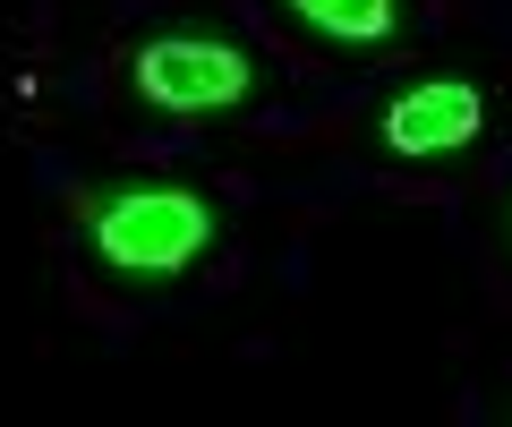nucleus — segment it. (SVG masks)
I'll return each instance as SVG.
<instances>
[{"label":"nucleus","mask_w":512,"mask_h":427,"mask_svg":"<svg viewBox=\"0 0 512 427\" xmlns=\"http://www.w3.org/2000/svg\"><path fill=\"white\" fill-rule=\"evenodd\" d=\"M86 231L120 274H188L214 248V205L197 188H111L86 205Z\"/></svg>","instance_id":"f257e3e1"},{"label":"nucleus","mask_w":512,"mask_h":427,"mask_svg":"<svg viewBox=\"0 0 512 427\" xmlns=\"http://www.w3.org/2000/svg\"><path fill=\"white\" fill-rule=\"evenodd\" d=\"M128 77H137V94H146L154 112H180V120L231 112L239 94L256 86L248 52H239V43H222V35H154V43H137Z\"/></svg>","instance_id":"f03ea898"},{"label":"nucleus","mask_w":512,"mask_h":427,"mask_svg":"<svg viewBox=\"0 0 512 427\" xmlns=\"http://www.w3.org/2000/svg\"><path fill=\"white\" fill-rule=\"evenodd\" d=\"M478 120H487V103H478L470 77H427V86H402L393 103H384V146L393 154H461L478 137Z\"/></svg>","instance_id":"7ed1b4c3"},{"label":"nucleus","mask_w":512,"mask_h":427,"mask_svg":"<svg viewBox=\"0 0 512 427\" xmlns=\"http://www.w3.org/2000/svg\"><path fill=\"white\" fill-rule=\"evenodd\" d=\"M325 43H384L393 35V0H291Z\"/></svg>","instance_id":"20e7f679"}]
</instances>
